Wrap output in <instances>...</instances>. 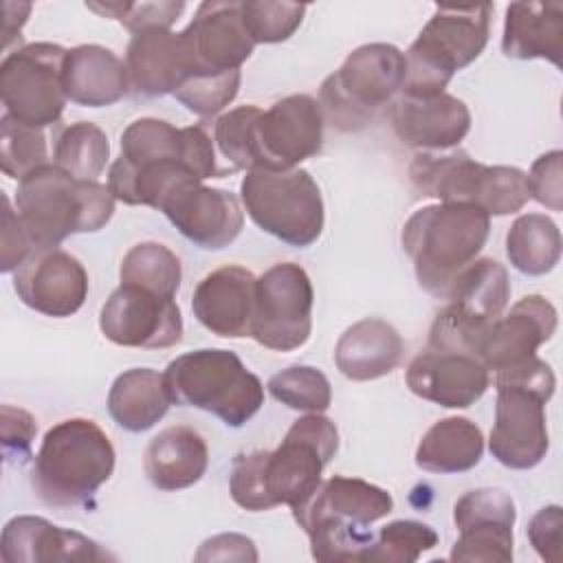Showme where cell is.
<instances>
[{
    "instance_id": "obj_46",
    "label": "cell",
    "mask_w": 563,
    "mask_h": 563,
    "mask_svg": "<svg viewBox=\"0 0 563 563\" xmlns=\"http://www.w3.org/2000/svg\"><path fill=\"white\" fill-rule=\"evenodd\" d=\"M561 528H563V512H561V506L556 504L541 508L530 519L526 532L541 559L552 563L561 559Z\"/></svg>"
},
{
    "instance_id": "obj_12",
    "label": "cell",
    "mask_w": 563,
    "mask_h": 563,
    "mask_svg": "<svg viewBox=\"0 0 563 563\" xmlns=\"http://www.w3.org/2000/svg\"><path fill=\"white\" fill-rule=\"evenodd\" d=\"M66 51L53 42H33L4 55L0 64L4 114L42 130L62 119L68 101L64 90Z\"/></svg>"
},
{
    "instance_id": "obj_11",
    "label": "cell",
    "mask_w": 563,
    "mask_h": 563,
    "mask_svg": "<svg viewBox=\"0 0 563 563\" xmlns=\"http://www.w3.org/2000/svg\"><path fill=\"white\" fill-rule=\"evenodd\" d=\"M240 198L249 218L268 235L306 249L323 231V198L306 169H253L240 183Z\"/></svg>"
},
{
    "instance_id": "obj_19",
    "label": "cell",
    "mask_w": 563,
    "mask_h": 563,
    "mask_svg": "<svg viewBox=\"0 0 563 563\" xmlns=\"http://www.w3.org/2000/svg\"><path fill=\"white\" fill-rule=\"evenodd\" d=\"M158 211L196 246L220 251L229 246L244 227V211L235 194L189 180L174 187Z\"/></svg>"
},
{
    "instance_id": "obj_25",
    "label": "cell",
    "mask_w": 563,
    "mask_h": 563,
    "mask_svg": "<svg viewBox=\"0 0 563 563\" xmlns=\"http://www.w3.org/2000/svg\"><path fill=\"white\" fill-rule=\"evenodd\" d=\"M130 92L139 99L174 95L189 77V57L180 33L145 29L132 35L125 51Z\"/></svg>"
},
{
    "instance_id": "obj_39",
    "label": "cell",
    "mask_w": 563,
    "mask_h": 563,
    "mask_svg": "<svg viewBox=\"0 0 563 563\" xmlns=\"http://www.w3.org/2000/svg\"><path fill=\"white\" fill-rule=\"evenodd\" d=\"M306 4L251 0L242 2V20L255 44H277L288 40L306 15Z\"/></svg>"
},
{
    "instance_id": "obj_26",
    "label": "cell",
    "mask_w": 563,
    "mask_h": 563,
    "mask_svg": "<svg viewBox=\"0 0 563 563\" xmlns=\"http://www.w3.org/2000/svg\"><path fill=\"white\" fill-rule=\"evenodd\" d=\"M0 556L4 563L114 559L86 534L66 530L33 515H20L7 521L0 539Z\"/></svg>"
},
{
    "instance_id": "obj_37",
    "label": "cell",
    "mask_w": 563,
    "mask_h": 563,
    "mask_svg": "<svg viewBox=\"0 0 563 563\" xmlns=\"http://www.w3.org/2000/svg\"><path fill=\"white\" fill-rule=\"evenodd\" d=\"M438 545V532L413 519H396L374 534L363 561H387V563H413L427 550Z\"/></svg>"
},
{
    "instance_id": "obj_43",
    "label": "cell",
    "mask_w": 563,
    "mask_h": 563,
    "mask_svg": "<svg viewBox=\"0 0 563 563\" xmlns=\"http://www.w3.org/2000/svg\"><path fill=\"white\" fill-rule=\"evenodd\" d=\"M561 163H563V152L552 150V152L541 154L532 163L530 174H526L530 198H534L539 205H543L552 211L563 209V169H561Z\"/></svg>"
},
{
    "instance_id": "obj_34",
    "label": "cell",
    "mask_w": 563,
    "mask_h": 563,
    "mask_svg": "<svg viewBox=\"0 0 563 563\" xmlns=\"http://www.w3.org/2000/svg\"><path fill=\"white\" fill-rule=\"evenodd\" d=\"M110 158L106 132L90 123L77 121L62 128L53 143V163L81 180H97Z\"/></svg>"
},
{
    "instance_id": "obj_1",
    "label": "cell",
    "mask_w": 563,
    "mask_h": 563,
    "mask_svg": "<svg viewBox=\"0 0 563 563\" xmlns=\"http://www.w3.org/2000/svg\"><path fill=\"white\" fill-rule=\"evenodd\" d=\"M222 176L227 172L218 167L216 143L205 125L174 128L143 117L123 130L121 156L108 172V187L125 205L158 209L174 187Z\"/></svg>"
},
{
    "instance_id": "obj_38",
    "label": "cell",
    "mask_w": 563,
    "mask_h": 563,
    "mask_svg": "<svg viewBox=\"0 0 563 563\" xmlns=\"http://www.w3.org/2000/svg\"><path fill=\"white\" fill-rule=\"evenodd\" d=\"M48 163L46 136L42 128L15 121L9 114L0 119V167L18 183L33 169Z\"/></svg>"
},
{
    "instance_id": "obj_40",
    "label": "cell",
    "mask_w": 563,
    "mask_h": 563,
    "mask_svg": "<svg viewBox=\"0 0 563 563\" xmlns=\"http://www.w3.org/2000/svg\"><path fill=\"white\" fill-rule=\"evenodd\" d=\"M240 70L227 73V75H207V77H194L185 81L174 97L194 114L198 117H213L224 106H229L240 88Z\"/></svg>"
},
{
    "instance_id": "obj_36",
    "label": "cell",
    "mask_w": 563,
    "mask_h": 563,
    "mask_svg": "<svg viewBox=\"0 0 563 563\" xmlns=\"http://www.w3.org/2000/svg\"><path fill=\"white\" fill-rule=\"evenodd\" d=\"M271 396L295 411L321 413L332 402V387L328 376L310 365H292L268 380Z\"/></svg>"
},
{
    "instance_id": "obj_10",
    "label": "cell",
    "mask_w": 563,
    "mask_h": 563,
    "mask_svg": "<svg viewBox=\"0 0 563 563\" xmlns=\"http://www.w3.org/2000/svg\"><path fill=\"white\" fill-rule=\"evenodd\" d=\"M407 75L405 53L394 44H363L341 68L325 77L319 90L323 119L339 132H358L369 125L402 90Z\"/></svg>"
},
{
    "instance_id": "obj_28",
    "label": "cell",
    "mask_w": 563,
    "mask_h": 563,
    "mask_svg": "<svg viewBox=\"0 0 563 563\" xmlns=\"http://www.w3.org/2000/svg\"><path fill=\"white\" fill-rule=\"evenodd\" d=\"M64 90L68 101L86 108L112 106L130 92L125 62L99 44L66 51Z\"/></svg>"
},
{
    "instance_id": "obj_20",
    "label": "cell",
    "mask_w": 563,
    "mask_h": 563,
    "mask_svg": "<svg viewBox=\"0 0 563 563\" xmlns=\"http://www.w3.org/2000/svg\"><path fill=\"white\" fill-rule=\"evenodd\" d=\"M556 308L541 295L521 297L482 332L475 358L490 372L510 367L537 352L556 332Z\"/></svg>"
},
{
    "instance_id": "obj_14",
    "label": "cell",
    "mask_w": 563,
    "mask_h": 563,
    "mask_svg": "<svg viewBox=\"0 0 563 563\" xmlns=\"http://www.w3.org/2000/svg\"><path fill=\"white\" fill-rule=\"evenodd\" d=\"M323 112L310 95H288L268 110L257 108L251 123V172L295 169L323 145Z\"/></svg>"
},
{
    "instance_id": "obj_2",
    "label": "cell",
    "mask_w": 563,
    "mask_h": 563,
    "mask_svg": "<svg viewBox=\"0 0 563 563\" xmlns=\"http://www.w3.org/2000/svg\"><path fill=\"white\" fill-rule=\"evenodd\" d=\"M339 449L334 422L321 413L297 418L282 444L273 451L238 453L231 466L229 490L233 501L251 512L279 504H301L319 484L321 473Z\"/></svg>"
},
{
    "instance_id": "obj_35",
    "label": "cell",
    "mask_w": 563,
    "mask_h": 563,
    "mask_svg": "<svg viewBox=\"0 0 563 563\" xmlns=\"http://www.w3.org/2000/svg\"><path fill=\"white\" fill-rule=\"evenodd\" d=\"M119 279L121 284L141 286L176 299L183 279V266L178 255L165 244L141 242L123 255Z\"/></svg>"
},
{
    "instance_id": "obj_33",
    "label": "cell",
    "mask_w": 563,
    "mask_h": 563,
    "mask_svg": "<svg viewBox=\"0 0 563 563\" xmlns=\"http://www.w3.org/2000/svg\"><path fill=\"white\" fill-rule=\"evenodd\" d=\"M506 255L523 275H545L561 260V231L545 213L519 216L506 235Z\"/></svg>"
},
{
    "instance_id": "obj_5",
    "label": "cell",
    "mask_w": 563,
    "mask_h": 563,
    "mask_svg": "<svg viewBox=\"0 0 563 563\" xmlns=\"http://www.w3.org/2000/svg\"><path fill=\"white\" fill-rule=\"evenodd\" d=\"M490 233V216L462 202L427 205L409 216L400 242L420 288L446 299L457 275L477 260Z\"/></svg>"
},
{
    "instance_id": "obj_27",
    "label": "cell",
    "mask_w": 563,
    "mask_h": 563,
    "mask_svg": "<svg viewBox=\"0 0 563 563\" xmlns=\"http://www.w3.org/2000/svg\"><path fill=\"white\" fill-rule=\"evenodd\" d=\"M405 354L398 330L378 317L352 323L334 347V363L350 380H374L391 374Z\"/></svg>"
},
{
    "instance_id": "obj_22",
    "label": "cell",
    "mask_w": 563,
    "mask_h": 563,
    "mask_svg": "<svg viewBox=\"0 0 563 563\" xmlns=\"http://www.w3.org/2000/svg\"><path fill=\"white\" fill-rule=\"evenodd\" d=\"M389 121L405 145L420 152H444L457 147L468 134L471 110L449 92L433 97L400 95L389 106Z\"/></svg>"
},
{
    "instance_id": "obj_7",
    "label": "cell",
    "mask_w": 563,
    "mask_h": 563,
    "mask_svg": "<svg viewBox=\"0 0 563 563\" xmlns=\"http://www.w3.org/2000/svg\"><path fill=\"white\" fill-rule=\"evenodd\" d=\"M493 4H438L405 53L402 95H442L457 70L475 62L490 35Z\"/></svg>"
},
{
    "instance_id": "obj_31",
    "label": "cell",
    "mask_w": 563,
    "mask_h": 563,
    "mask_svg": "<svg viewBox=\"0 0 563 563\" xmlns=\"http://www.w3.org/2000/svg\"><path fill=\"white\" fill-rule=\"evenodd\" d=\"M172 396L165 374L152 367H132L119 374L108 391V411L112 420L132 433L152 429L165 418Z\"/></svg>"
},
{
    "instance_id": "obj_30",
    "label": "cell",
    "mask_w": 563,
    "mask_h": 563,
    "mask_svg": "<svg viewBox=\"0 0 563 563\" xmlns=\"http://www.w3.org/2000/svg\"><path fill=\"white\" fill-rule=\"evenodd\" d=\"M209 449L205 438L187 424H172L158 431L143 455V468L158 490L189 488L205 475Z\"/></svg>"
},
{
    "instance_id": "obj_45",
    "label": "cell",
    "mask_w": 563,
    "mask_h": 563,
    "mask_svg": "<svg viewBox=\"0 0 563 563\" xmlns=\"http://www.w3.org/2000/svg\"><path fill=\"white\" fill-rule=\"evenodd\" d=\"M2 255H0V271L11 273L18 271L31 255H35V249L18 218V211H13L9 196L2 194V238H0Z\"/></svg>"
},
{
    "instance_id": "obj_23",
    "label": "cell",
    "mask_w": 563,
    "mask_h": 563,
    "mask_svg": "<svg viewBox=\"0 0 563 563\" xmlns=\"http://www.w3.org/2000/svg\"><path fill=\"white\" fill-rule=\"evenodd\" d=\"M405 380L422 400L446 409H466L484 396L490 374L471 354L427 350L409 363Z\"/></svg>"
},
{
    "instance_id": "obj_24",
    "label": "cell",
    "mask_w": 563,
    "mask_h": 563,
    "mask_svg": "<svg viewBox=\"0 0 563 563\" xmlns=\"http://www.w3.org/2000/svg\"><path fill=\"white\" fill-rule=\"evenodd\" d=\"M257 277L238 264H227L205 275L194 295V317L213 334L240 339L251 334Z\"/></svg>"
},
{
    "instance_id": "obj_6",
    "label": "cell",
    "mask_w": 563,
    "mask_h": 563,
    "mask_svg": "<svg viewBox=\"0 0 563 563\" xmlns=\"http://www.w3.org/2000/svg\"><path fill=\"white\" fill-rule=\"evenodd\" d=\"M114 460V446L95 420L68 418L44 433L33 462L31 486L46 506H86L110 479Z\"/></svg>"
},
{
    "instance_id": "obj_44",
    "label": "cell",
    "mask_w": 563,
    "mask_h": 563,
    "mask_svg": "<svg viewBox=\"0 0 563 563\" xmlns=\"http://www.w3.org/2000/svg\"><path fill=\"white\" fill-rule=\"evenodd\" d=\"M0 431H2V451L7 462L24 464L31 457V444L37 433V424L33 416L24 409L2 405Z\"/></svg>"
},
{
    "instance_id": "obj_16",
    "label": "cell",
    "mask_w": 563,
    "mask_h": 563,
    "mask_svg": "<svg viewBox=\"0 0 563 563\" xmlns=\"http://www.w3.org/2000/svg\"><path fill=\"white\" fill-rule=\"evenodd\" d=\"M495 424L488 449L508 468H534L550 449L545 427V402L550 398L519 383H495Z\"/></svg>"
},
{
    "instance_id": "obj_41",
    "label": "cell",
    "mask_w": 563,
    "mask_h": 563,
    "mask_svg": "<svg viewBox=\"0 0 563 563\" xmlns=\"http://www.w3.org/2000/svg\"><path fill=\"white\" fill-rule=\"evenodd\" d=\"M257 112V106H238L213 123V143L222 158L231 163L233 172H251V121Z\"/></svg>"
},
{
    "instance_id": "obj_3",
    "label": "cell",
    "mask_w": 563,
    "mask_h": 563,
    "mask_svg": "<svg viewBox=\"0 0 563 563\" xmlns=\"http://www.w3.org/2000/svg\"><path fill=\"white\" fill-rule=\"evenodd\" d=\"M290 510L310 541L312 556L323 563H343L363 561L374 539L369 526L394 510V499L365 479L332 475Z\"/></svg>"
},
{
    "instance_id": "obj_47",
    "label": "cell",
    "mask_w": 563,
    "mask_h": 563,
    "mask_svg": "<svg viewBox=\"0 0 563 563\" xmlns=\"http://www.w3.org/2000/svg\"><path fill=\"white\" fill-rule=\"evenodd\" d=\"M196 561H257V550L244 534H216L200 545Z\"/></svg>"
},
{
    "instance_id": "obj_29",
    "label": "cell",
    "mask_w": 563,
    "mask_h": 563,
    "mask_svg": "<svg viewBox=\"0 0 563 563\" xmlns=\"http://www.w3.org/2000/svg\"><path fill=\"white\" fill-rule=\"evenodd\" d=\"M501 51L512 59H548L561 68L563 4L510 2L506 7Z\"/></svg>"
},
{
    "instance_id": "obj_17",
    "label": "cell",
    "mask_w": 563,
    "mask_h": 563,
    "mask_svg": "<svg viewBox=\"0 0 563 563\" xmlns=\"http://www.w3.org/2000/svg\"><path fill=\"white\" fill-rule=\"evenodd\" d=\"M180 37L189 57L187 81L240 70L255 48L242 20V2H202Z\"/></svg>"
},
{
    "instance_id": "obj_42",
    "label": "cell",
    "mask_w": 563,
    "mask_h": 563,
    "mask_svg": "<svg viewBox=\"0 0 563 563\" xmlns=\"http://www.w3.org/2000/svg\"><path fill=\"white\" fill-rule=\"evenodd\" d=\"M86 7L121 22L132 35L145 29H169L185 11V2H106Z\"/></svg>"
},
{
    "instance_id": "obj_9",
    "label": "cell",
    "mask_w": 563,
    "mask_h": 563,
    "mask_svg": "<svg viewBox=\"0 0 563 563\" xmlns=\"http://www.w3.org/2000/svg\"><path fill=\"white\" fill-rule=\"evenodd\" d=\"M413 189L440 202H462L488 216H508L530 200L526 172L510 165H484L464 150L418 152L409 165Z\"/></svg>"
},
{
    "instance_id": "obj_15",
    "label": "cell",
    "mask_w": 563,
    "mask_h": 563,
    "mask_svg": "<svg viewBox=\"0 0 563 563\" xmlns=\"http://www.w3.org/2000/svg\"><path fill=\"white\" fill-rule=\"evenodd\" d=\"M103 336L123 347H172L183 339V314L174 297L119 284L99 312Z\"/></svg>"
},
{
    "instance_id": "obj_48",
    "label": "cell",
    "mask_w": 563,
    "mask_h": 563,
    "mask_svg": "<svg viewBox=\"0 0 563 563\" xmlns=\"http://www.w3.org/2000/svg\"><path fill=\"white\" fill-rule=\"evenodd\" d=\"M29 13H31L29 2H18L15 4V15H13V2H4V20H2V46H4V51L11 46V42L15 37L20 40V31H22Z\"/></svg>"
},
{
    "instance_id": "obj_4",
    "label": "cell",
    "mask_w": 563,
    "mask_h": 563,
    "mask_svg": "<svg viewBox=\"0 0 563 563\" xmlns=\"http://www.w3.org/2000/svg\"><path fill=\"white\" fill-rule=\"evenodd\" d=\"M114 196L99 180H81L46 163L18 183L15 211L35 249H57L73 233H95L114 213Z\"/></svg>"
},
{
    "instance_id": "obj_21",
    "label": "cell",
    "mask_w": 563,
    "mask_h": 563,
    "mask_svg": "<svg viewBox=\"0 0 563 563\" xmlns=\"http://www.w3.org/2000/svg\"><path fill=\"white\" fill-rule=\"evenodd\" d=\"M13 288L24 306L46 317H70L88 297L84 264L62 251L48 249L31 255L15 273Z\"/></svg>"
},
{
    "instance_id": "obj_32",
    "label": "cell",
    "mask_w": 563,
    "mask_h": 563,
    "mask_svg": "<svg viewBox=\"0 0 563 563\" xmlns=\"http://www.w3.org/2000/svg\"><path fill=\"white\" fill-rule=\"evenodd\" d=\"M484 455L482 429L462 416L438 420L418 442L416 464L429 473H464L479 464Z\"/></svg>"
},
{
    "instance_id": "obj_18",
    "label": "cell",
    "mask_w": 563,
    "mask_h": 563,
    "mask_svg": "<svg viewBox=\"0 0 563 563\" xmlns=\"http://www.w3.org/2000/svg\"><path fill=\"white\" fill-rule=\"evenodd\" d=\"M515 501L499 488H475L464 493L453 506V521L460 532L451 561H512Z\"/></svg>"
},
{
    "instance_id": "obj_13",
    "label": "cell",
    "mask_w": 563,
    "mask_h": 563,
    "mask_svg": "<svg viewBox=\"0 0 563 563\" xmlns=\"http://www.w3.org/2000/svg\"><path fill=\"white\" fill-rule=\"evenodd\" d=\"M312 282L299 264L271 266L255 282L249 336L275 352L301 347L312 332Z\"/></svg>"
},
{
    "instance_id": "obj_8",
    "label": "cell",
    "mask_w": 563,
    "mask_h": 563,
    "mask_svg": "<svg viewBox=\"0 0 563 563\" xmlns=\"http://www.w3.org/2000/svg\"><path fill=\"white\" fill-rule=\"evenodd\" d=\"M163 374L174 405L209 411L227 427L246 424L264 405L262 380L231 350L185 352Z\"/></svg>"
}]
</instances>
